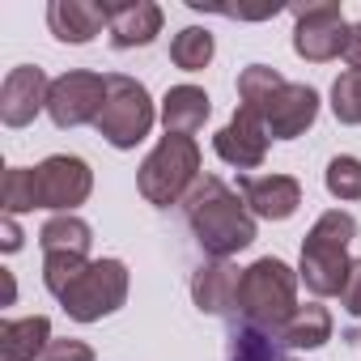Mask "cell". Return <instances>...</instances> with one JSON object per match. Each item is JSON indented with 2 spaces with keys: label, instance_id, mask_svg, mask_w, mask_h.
<instances>
[{
  "label": "cell",
  "instance_id": "cell-1",
  "mask_svg": "<svg viewBox=\"0 0 361 361\" xmlns=\"http://www.w3.org/2000/svg\"><path fill=\"white\" fill-rule=\"evenodd\" d=\"M183 217H188V230L196 234L200 251L213 259H230L255 243V217H251L247 200L234 188H226L217 174H200V183L183 200Z\"/></svg>",
  "mask_w": 361,
  "mask_h": 361
},
{
  "label": "cell",
  "instance_id": "cell-2",
  "mask_svg": "<svg viewBox=\"0 0 361 361\" xmlns=\"http://www.w3.org/2000/svg\"><path fill=\"white\" fill-rule=\"evenodd\" d=\"M353 238H357V221L344 209H327L310 226V234L302 243V268H298V276L306 281V289L314 298H336L344 289L348 268H353V259H348V243Z\"/></svg>",
  "mask_w": 361,
  "mask_h": 361
},
{
  "label": "cell",
  "instance_id": "cell-3",
  "mask_svg": "<svg viewBox=\"0 0 361 361\" xmlns=\"http://www.w3.org/2000/svg\"><path fill=\"white\" fill-rule=\"evenodd\" d=\"M298 272L276 259V255H264L255 259L251 268H243V281H238V314L243 327H259V331H281V323L298 310Z\"/></svg>",
  "mask_w": 361,
  "mask_h": 361
},
{
  "label": "cell",
  "instance_id": "cell-4",
  "mask_svg": "<svg viewBox=\"0 0 361 361\" xmlns=\"http://www.w3.org/2000/svg\"><path fill=\"white\" fill-rule=\"evenodd\" d=\"M196 183H200V145L174 132L157 140V149L140 161V174H136V188L153 209L183 204Z\"/></svg>",
  "mask_w": 361,
  "mask_h": 361
},
{
  "label": "cell",
  "instance_id": "cell-5",
  "mask_svg": "<svg viewBox=\"0 0 361 361\" xmlns=\"http://www.w3.org/2000/svg\"><path fill=\"white\" fill-rule=\"evenodd\" d=\"M153 119H157V111H153L149 90L128 73H111L106 77V106L98 115L102 140L115 149H136L153 132Z\"/></svg>",
  "mask_w": 361,
  "mask_h": 361
},
{
  "label": "cell",
  "instance_id": "cell-6",
  "mask_svg": "<svg viewBox=\"0 0 361 361\" xmlns=\"http://www.w3.org/2000/svg\"><path fill=\"white\" fill-rule=\"evenodd\" d=\"M68 319L98 323L128 302V264L123 259H90V268L56 298Z\"/></svg>",
  "mask_w": 361,
  "mask_h": 361
},
{
  "label": "cell",
  "instance_id": "cell-7",
  "mask_svg": "<svg viewBox=\"0 0 361 361\" xmlns=\"http://www.w3.org/2000/svg\"><path fill=\"white\" fill-rule=\"evenodd\" d=\"M348 43V22L336 0H314V5L293 9V51L310 64H327L344 56Z\"/></svg>",
  "mask_w": 361,
  "mask_h": 361
},
{
  "label": "cell",
  "instance_id": "cell-8",
  "mask_svg": "<svg viewBox=\"0 0 361 361\" xmlns=\"http://www.w3.org/2000/svg\"><path fill=\"white\" fill-rule=\"evenodd\" d=\"M106 106V77L102 73H85V68H73L64 77L51 81V94H47V115L56 128H81V123H98Z\"/></svg>",
  "mask_w": 361,
  "mask_h": 361
},
{
  "label": "cell",
  "instance_id": "cell-9",
  "mask_svg": "<svg viewBox=\"0 0 361 361\" xmlns=\"http://www.w3.org/2000/svg\"><path fill=\"white\" fill-rule=\"evenodd\" d=\"M35 174H39V209H51V213H73L94 192L90 161L73 153H51L47 161L35 166Z\"/></svg>",
  "mask_w": 361,
  "mask_h": 361
},
{
  "label": "cell",
  "instance_id": "cell-10",
  "mask_svg": "<svg viewBox=\"0 0 361 361\" xmlns=\"http://www.w3.org/2000/svg\"><path fill=\"white\" fill-rule=\"evenodd\" d=\"M47 94H51V81L43 68H35V64L9 68L5 85H0V119H5V128L35 123V115L47 111Z\"/></svg>",
  "mask_w": 361,
  "mask_h": 361
},
{
  "label": "cell",
  "instance_id": "cell-11",
  "mask_svg": "<svg viewBox=\"0 0 361 361\" xmlns=\"http://www.w3.org/2000/svg\"><path fill=\"white\" fill-rule=\"evenodd\" d=\"M238 192L251 217H264V221H289L302 204V183L293 174H243Z\"/></svg>",
  "mask_w": 361,
  "mask_h": 361
},
{
  "label": "cell",
  "instance_id": "cell-12",
  "mask_svg": "<svg viewBox=\"0 0 361 361\" xmlns=\"http://www.w3.org/2000/svg\"><path fill=\"white\" fill-rule=\"evenodd\" d=\"M213 149H217V157L221 161H230V166H238V170H255V166H264V157H268V123L255 115V111H234V119L213 136Z\"/></svg>",
  "mask_w": 361,
  "mask_h": 361
},
{
  "label": "cell",
  "instance_id": "cell-13",
  "mask_svg": "<svg viewBox=\"0 0 361 361\" xmlns=\"http://www.w3.org/2000/svg\"><path fill=\"white\" fill-rule=\"evenodd\" d=\"M238 281L243 272L230 264V259H209L196 268L192 276V302L200 314H221V319H234L238 314Z\"/></svg>",
  "mask_w": 361,
  "mask_h": 361
},
{
  "label": "cell",
  "instance_id": "cell-14",
  "mask_svg": "<svg viewBox=\"0 0 361 361\" xmlns=\"http://www.w3.org/2000/svg\"><path fill=\"white\" fill-rule=\"evenodd\" d=\"M314 119H319V94L310 85H298V81H285V90L264 111V123H268V136L272 140H293Z\"/></svg>",
  "mask_w": 361,
  "mask_h": 361
},
{
  "label": "cell",
  "instance_id": "cell-15",
  "mask_svg": "<svg viewBox=\"0 0 361 361\" xmlns=\"http://www.w3.org/2000/svg\"><path fill=\"white\" fill-rule=\"evenodd\" d=\"M47 26L60 43H90L111 26V5H94V0H51L47 5Z\"/></svg>",
  "mask_w": 361,
  "mask_h": 361
},
{
  "label": "cell",
  "instance_id": "cell-16",
  "mask_svg": "<svg viewBox=\"0 0 361 361\" xmlns=\"http://www.w3.org/2000/svg\"><path fill=\"white\" fill-rule=\"evenodd\" d=\"M111 43L119 51L132 47H149L161 35V9L153 0H136V5H111Z\"/></svg>",
  "mask_w": 361,
  "mask_h": 361
},
{
  "label": "cell",
  "instance_id": "cell-17",
  "mask_svg": "<svg viewBox=\"0 0 361 361\" xmlns=\"http://www.w3.org/2000/svg\"><path fill=\"white\" fill-rule=\"evenodd\" d=\"M209 115H213V102H209V94H204L200 85H174V90H166V98H161V123H166V132H174V136L200 132Z\"/></svg>",
  "mask_w": 361,
  "mask_h": 361
},
{
  "label": "cell",
  "instance_id": "cell-18",
  "mask_svg": "<svg viewBox=\"0 0 361 361\" xmlns=\"http://www.w3.org/2000/svg\"><path fill=\"white\" fill-rule=\"evenodd\" d=\"M51 344V323L47 314H30V319H5L0 323V353L5 361H39Z\"/></svg>",
  "mask_w": 361,
  "mask_h": 361
},
{
  "label": "cell",
  "instance_id": "cell-19",
  "mask_svg": "<svg viewBox=\"0 0 361 361\" xmlns=\"http://www.w3.org/2000/svg\"><path fill=\"white\" fill-rule=\"evenodd\" d=\"M276 340H281L285 348H323V344L331 340V314H327V306H319V302L298 306V310L281 323Z\"/></svg>",
  "mask_w": 361,
  "mask_h": 361
},
{
  "label": "cell",
  "instance_id": "cell-20",
  "mask_svg": "<svg viewBox=\"0 0 361 361\" xmlns=\"http://www.w3.org/2000/svg\"><path fill=\"white\" fill-rule=\"evenodd\" d=\"M90 243H94V230L77 217V213H56L43 221L39 230V247L43 255H90Z\"/></svg>",
  "mask_w": 361,
  "mask_h": 361
},
{
  "label": "cell",
  "instance_id": "cell-21",
  "mask_svg": "<svg viewBox=\"0 0 361 361\" xmlns=\"http://www.w3.org/2000/svg\"><path fill=\"white\" fill-rule=\"evenodd\" d=\"M281 90H285V77H281L276 68H268V64H251V68L238 73V106H243V111H255L259 119H264L268 102H272Z\"/></svg>",
  "mask_w": 361,
  "mask_h": 361
},
{
  "label": "cell",
  "instance_id": "cell-22",
  "mask_svg": "<svg viewBox=\"0 0 361 361\" xmlns=\"http://www.w3.org/2000/svg\"><path fill=\"white\" fill-rule=\"evenodd\" d=\"M0 204H5V217L39 209V174L26 166H9L0 178Z\"/></svg>",
  "mask_w": 361,
  "mask_h": 361
},
{
  "label": "cell",
  "instance_id": "cell-23",
  "mask_svg": "<svg viewBox=\"0 0 361 361\" xmlns=\"http://www.w3.org/2000/svg\"><path fill=\"white\" fill-rule=\"evenodd\" d=\"M213 51H217V43H213V35L200 30V26H188V30H178V35L170 39V60H174V68H183V73L209 68Z\"/></svg>",
  "mask_w": 361,
  "mask_h": 361
},
{
  "label": "cell",
  "instance_id": "cell-24",
  "mask_svg": "<svg viewBox=\"0 0 361 361\" xmlns=\"http://www.w3.org/2000/svg\"><path fill=\"white\" fill-rule=\"evenodd\" d=\"M226 361H285L281 357V340H272V331L259 327H234Z\"/></svg>",
  "mask_w": 361,
  "mask_h": 361
},
{
  "label": "cell",
  "instance_id": "cell-25",
  "mask_svg": "<svg viewBox=\"0 0 361 361\" xmlns=\"http://www.w3.org/2000/svg\"><path fill=\"white\" fill-rule=\"evenodd\" d=\"M323 183L336 200H361V161L348 157V153L331 157L327 170H323Z\"/></svg>",
  "mask_w": 361,
  "mask_h": 361
},
{
  "label": "cell",
  "instance_id": "cell-26",
  "mask_svg": "<svg viewBox=\"0 0 361 361\" xmlns=\"http://www.w3.org/2000/svg\"><path fill=\"white\" fill-rule=\"evenodd\" d=\"M90 268V255H43V285H47V293L51 298H60L81 272Z\"/></svg>",
  "mask_w": 361,
  "mask_h": 361
},
{
  "label": "cell",
  "instance_id": "cell-27",
  "mask_svg": "<svg viewBox=\"0 0 361 361\" xmlns=\"http://www.w3.org/2000/svg\"><path fill=\"white\" fill-rule=\"evenodd\" d=\"M331 111H336V119L348 123V128L361 123V73L348 68V73L336 77V85H331Z\"/></svg>",
  "mask_w": 361,
  "mask_h": 361
},
{
  "label": "cell",
  "instance_id": "cell-28",
  "mask_svg": "<svg viewBox=\"0 0 361 361\" xmlns=\"http://www.w3.org/2000/svg\"><path fill=\"white\" fill-rule=\"evenodd\" d=\"M39 361H94V348L85 340H51Z\"/></svg>",
  "mask_w": 361,
  "mask_h": 361
},
{
  "label": "cell",
  "instance_id": "cell-29",
  "mask_svg": "<svg viewBox=\"0 0 361 361\" xmlns=\"http://www.w3.org/2000/svg\"><path fill=\"white\" fill-rule=\"evenodd\" d=\"M340 306H344L353 319H361V259H353V268H348V281H344V289H340Z\"/></svg>",
  "mask_w": 361,
  "mask_h": 361
},
{
  "label": "cell",
  "instance_id": "cell-30",
  "mask_svg": "<svg viewBox=\"0 0 361 361\" xmlns=\"http://www.w3.org/2000/svg\"><path fill=\"white\" fill-rule=\"evenodd\" d=\"M344 60H348V68H353V73H361V22H357V26H348V43H344Z\"/></svg>",
  "mask_w": 361,
  "mask_h": 361
},
{
  "label": "cell",
  "instance_id": "cell-31",
  "mask_svg": "<svg viewBox=\"0 0 361 361\" xmlns=\"http://www.w3.org/2000/svg\"><path fill=\"white\" fill-rule=\"evenodd\" d=\"M0 247H5V251H18V247H22V230H18L13 217L0 221Z\"/></svg>",
  "mask_w": 361,
  "mask_h": 361
}]
</instances>
